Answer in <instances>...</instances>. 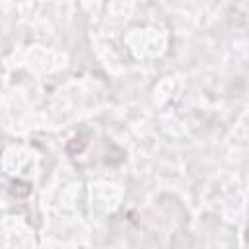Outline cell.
Here are the masks:
<instances>
[{"label":"cell","instance_id":"cell-1","mask_svg":"<svg viewBox=\"0 0 249 249\" xmlns=\"http://www.w3.org/2000/svg\"><path fill=\"white\" fill-rule=\"evenodd\" d=\"M29 193H31V183H27V181H23V179L12 181V185H10V195H12V196H16V198H25V196H29Z\"/></svg>","mask_w":249,"mask_h":249},{"label":"cell","instance_id":"cell-2","mask_svg":"<svg viewBox=\"0 0 249 249\" xmlns=\"http://www.w3.org/2000/svg\"><path fill=\"white\" fill-rule=\"evenodd\" d=\"M86 146H88V134H78V136H74V138L66 144V152H68L70 156H76V154L84 152Z\"/></svg>","mask_w":249,"mask_h":249},{"label":"cell","instance_id":"cell-3","mask_svg":"<svg viewBox=\"0 0 249 249\" xmlns=\"http://www.w3.org/2000/svg\"><path fill=\"white\" fill-rule=\"evenodd\" d=\"M245 241L249 243V224H247V228H245Z\"/></svg>","mask_w":249,"mask_h":249}]
</instances>
